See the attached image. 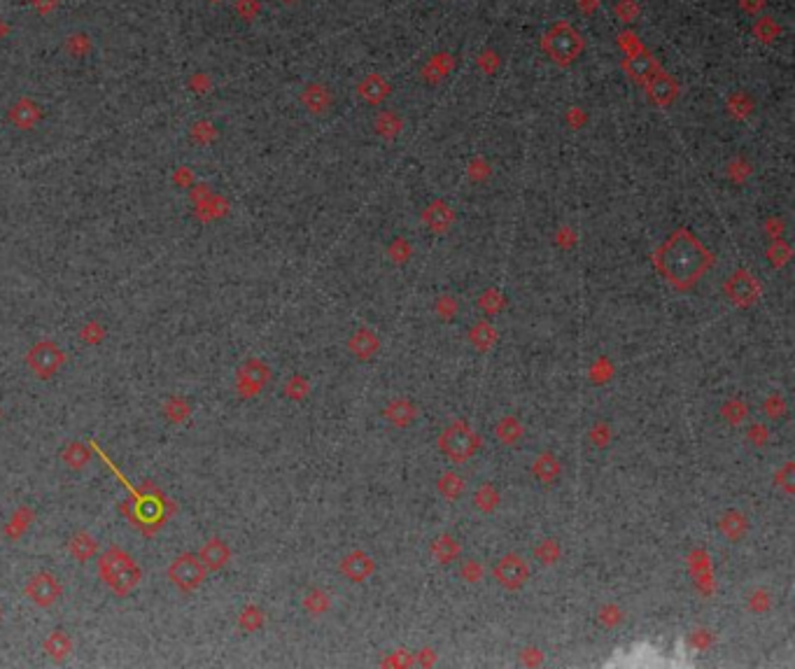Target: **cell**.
Returning <instances> with one entry per match:
<instances>
[{
  "instance_id": "1",
  "label": "cell",
  "mask_w": 795,
  "mask_h": 669,
  "mask_svg": "<svg viewBox=\"0 0 795 669\" xmlns=\"http://www.w3.org/2000/svg\"><path fill=\"white\" fill-rule=\"evenodd\" d=\"M663 268L676 282L695 278L705 268V250L688 233H676L663 248Z\"/></svg>"
},
{
  "instance_id": "2",
  "label": "cell",
  "mask_w": 795,
  "mask_h": 669,
  "mask_svg": "<svg viewBox=\"0 0 795 669\" xmlns=\"http://www.w3.org/2000/svg\"><path fill=\"white\" fill-rule=\"evenodd\" d=\"M101 579L105 586L119 597H126L128 592L140 583V567L126 550L121 548H108L99 560Z\"/></svg>"
},
{
  "instance_id": "3",
  "label": "cell",
  "mask_w": 795,
  "mask_h": 669,
  "mask_svg": "<svg viewBox=\"0 0 795 669\" xmlns=\"http://www.w3.org/2000/svg\"><path fill=\"white\" fill-rule=\"evenodd\" d=\"M26 361H28L30 371H33L35 376L47 380V378H52L61 366H63L66 355H63V350L57 348L54 343L42 341V343H35V346L28 350Z\"/></svg>"
},
{
  "instance_id": "4",
  "label": "cell",
  "mask_w": 795,
  "mask_h": 669,
  "mask_svg": "<svg viewBox=\"0 0 795 669\" xmlns=\"http://www.w3.org/2000/svg\"><path fill=\"white\" fill-rule=\"evenodd\" d=\"M581 47H583V42H581L578 33L572 26H567V23H558L546 38L548 54L555 61H560V63H570V61L576 59Z\"/></svg>"
},
{
  "instance_id": "5",
  "label": "cell",
  "mask_w": 795,
  "mask_h": 669,
  "mask_svg": "<svg viewBox=\"0 0 795 669\" xmlns=\"http://www.w3.org/2000/svg\"><path fill=\"white\" fill-rule=\"evenodd\" d=\"M168 579L175 583L180 590H194V588H199L201 583L205 579V567L203 562L199 560L197 555L192 553H185L180 557H175L173 564L168 567Z\"/></svg>"
},
{
  "instance_id": "6",
  "label": "cell",
  "mask_w": 795,
  "mask_h": 669,
  "mask_svg": "<svg viewBox=\"0 0 795 669\" xmlns=\"http://www.w3.org/2000/svg\"><path fill=\"white\" fill-rule=\"evenodd\" d=\"M61 583L50 572H40L26 583V597L38 606H52L61 597Z\"/></svg>"
},
{
  "instance_id": "7",
  "label": "cell",
  "mask_w": 795,
  "mask_h": 669,
  "mask_svg": "<svg viewBox=\"0 0 795 669\" xmlns=\"http://www.w3.org/2000/svg\"><path fill=\"white\" fill-rule=\"evenodd\" d=\"M266 378H268L266 366H261L259 361H250V364L243 366L241 373H238V390H241L243 397H252L259 392L261 385L266 383Z\"/></svg>"
},
{
  "instance_id": "8",
  "label": "cell",
  "mask_w": 795,
  "mask_h": 669,
  "mask_svg": "<svg viewBox=\"0 0 795 669\" xmlns=\"http://www.w3.org/2000/svg\"><path fill=\"white\" fill-rule=\"evenodd\" d=\"M199 560L203 562L205 569H219L229 562V548H226L224 541H219V539H210V541L203 543V548H201Z\"/></svg>"
},
{
  "instance_id": "9",
  "label": "cell",
  "mask_w": 795,
  "mask_h": 669,
  "mask_svg": "<svg viewBox=\"0 0 795 669\" xmlns=\"http://www.w3.org/2000/svg\"><path fill=\"white\" fill-rule=\"evenodd\" d=\"M10 117L19 128H33L35 121L40 119V108L33 106L28 98H23V101H19L14 108L10 110Z\"/></svg>"
},
{
  "instance_id": "10",
  "label": "cell",
  "mask_w": 795,
  "mask_h": 669,
  "mask_svg": "<svg viewBox=\"0 0 795 669\" xmlns=\"http://www.w3.org/2000/svg\"><path fill=\"white\" fill-rule=\"evenodd\" d=\"M96 550H99V543H96V539L87 532H77L75 537L70 539V555L79 562L91 560V557L96 555Z\"/></svg>"
},
{
  "instance_id": "11",
  "label": "cell",
  "mask_w": 795,
  "mask_h": 669,
  "mask_svg": "<svg viewBox=\"0 0 795 669\" xmlns=\"http://www.w3.org/2000/svg\"><path fill=\"white\" fill-rule=\"evenodd\" d=\"M648 91H651V96L656 98L658 103H663V106H665V103H670L672 98H674V94H676L672 79L667 75H663V72L648 77Z\"/></svg>"
},
{
  "instance_id": "12",
  "label": "cell",
  "mask_w": 795,
  "mask_h": 669,
  "mask_svg": "<svg viewBox=\"0 0 795 669\" xmlns=\"http://www.w3.org/2000/svg\"><path fill=\"white\" fill-rule=\"evenodd\" d=\"M443 443H445V450L452 452V455H457V452H469L474 446V437L467 432V429H450L448 434L443 437Z\"/></svg>"
},
{
  "instance_id": "13",
  "label": "cell",
  "mask_w": 795,
  "mask_h": 669,
  "mask_svg": "<svg viewBox=\"0 0 795 669\" xmlns=\"http://www.w3.org/2000/svg\"><path fill=\"white\" fill-rule=\"evenodd\" d=\"M30 523H33V511H30L28 506L17 508L14 515L10 518V523L5 525V534H8L10 539H19L21 534L28 530Z\"/></svg>"
},
{
  "instance_id": "14",
  "label": "cell",
  "mask_w": 795,
  "mask_h": 669,
  "mask_svg": "<svg viewBox=\"0 0 795 669\" xmlns=\"http://www.w3.org/2000/svg\"><path fill=\"white\" fill-rule=\"evenodd\" d=\"M70 648H72V641H70V637L66 635L63 630L52 632V635L47 637V641H45V650L52 655V658H57V660L66 658V655L70 653Z\"/></svg>"
},
{
  "instance_id": "15",
  "label": "cell",
  "mask_w": 795,
  "mask_h": 669,
  "mask_svg": "<svg viewBox=\"0 0 795 669\" xmlns=\"http://www.w3.org/2000/svg\"><path fill=\"white\" fill-rule=\"evenodd\" d=\"M625 68L634 79H644V77H651V72L656 70V63H653L651 54H637V57L627 61Z\"/></svg>"
},
{
  "instance_id": "16",
  "label": "cell",
  "mask_w": 795,
  "mask_h": 669,
  "mask_svg": "<svg viewBox=\"0 0 795 669\" xmlns=\"http://www.w3.org/2000/svg\"><path fill=\"white\" fill-rule=\"evenodd\" d=\"M61 457H63V462L68 464L70 469H84L91 459V452H89V448H84L82 443H70V446H66V450Z\"/></svg>"
},
{
  "instance_id": "17",
  "label": "cell",
  "mask_w": 795,
  "mask_h": 669,
  "mask_svg": "<svg viewBox=\"0 0 795 669\" xmlns=\"http://www.w3.org/2000/svg\"><path fill=\"white\" fill-rule=\"evenodd\" d=\"M329 101H332V98H329L327 89L317 87V84L308 87V89H305V94H303V103L310 110H313V112H322V110L329 106Z\"/></svg>"
},
{
  "instance_id": "18",
  "label": "cell",
  "mask_w": 795,
  "mask_h": 669,
  "mask_svg": "<svg viewBox=\"0 0 795 669\" xmlns=\"http://www.w3.org/2000/svg\"><path fill=\"white\" fill-rule=\"evenodd\" d=\"M359 91H362V96L369 98V101H381V98L388 94V84H383L378 75H371L369 79H364L362 82Z\"/></svg>"
},
{
  "instance_id": "19",
  "label": "cell",
  "mask_w": 795,
  "mask_h": 669,
  "mask_svg": "<svg viewBox=\"0 0 795 669\" xmlns=\"http://www.w3.org/2000/svg\"><path fill=\"white\" fill-rule=\"evenodd\" d=\"M523 574H525V569H523V564L518 557H506L499 567V576L504 583H513L516 579H523Z\"/></svg>"
},
{
  "instance_id": "20",
  "label": "cell",
  "mask_w": 795,
  "mask_h": 669,
  "mask_svg": "<svg viewBox=\"0 0 795 669\" xmlns=\"http://www.w3.org/2000/svg\"><path fill=\"white\" fill-rule=\"evenodd\" d=\"M189 413H192V410H189V403L185 401V399H170V401L166 403V417L168 420H173V422H182V420H187L189 417Z\"/></svg>"
},
{
  "instance_id": "21",
  "label": "cell",
  "mask_w": 795,
  "mask_h": 669,
  "mask_svg": "<svg viewBox=\"0 0 795 669\" xmlns=\"http://www.w3.org/2000/svg\"><path fill=\"white\" fill-rule=\"evenodd\" d=\"M259 623H261V613L254 609V606H250V609H245L241 613V628H245V630H256L259 628Z\"/></svg>"
},
{
  "instance_id": "22",
  "label": "cell",
  "mask_w": 795,
  "mask_h": 669,
  "mask_svg": "<svg viewBox=\"0 0 795 669\" xmlns=\"http://www.w3.org/2000/svg\"><path fill=\"white\" fill-rule=\"evenodd\" d=\"M5 30H8V26H5V23L0 21V38H3V35H5Z\"/></svg>"
},
{
  "instance_id": "23",
  "label": "cell",
  "mask_w": 795,
  "mask_h": 669,
  "mask_svg": "<svg viewBox=\"0 0 795 669\" xmlns=\"http://www.w3.org/2000/svg\"><path fill=\"white\" fill-rule=\"evenodd\" d=\"M212 3H217V0H212Z\"/></svg>"
}]
</instances>
